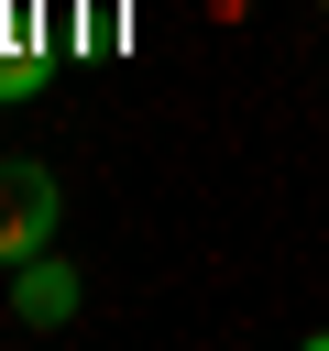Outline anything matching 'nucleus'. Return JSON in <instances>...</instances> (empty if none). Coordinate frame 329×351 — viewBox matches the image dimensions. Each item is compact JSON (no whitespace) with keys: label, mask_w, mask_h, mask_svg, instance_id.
<instances>
[{"label":"nucleus","mask_w":329,"mask_h":351,"mask_svg":"<svg viewBox=\"0 0 329 351\" xmlns=\"http://www.w3.org/2000/svg\"><path fill=\"white\" fill-rule=\"evenodd\" d=\"M0 186H11V197H0V252L22 263V252H44V241H55V208H66V197H55V176H44V165H11Z\"/></svg>","instance_id":"obj_1"},{"label":"nucleus","mask_w":329,"mask_h":351,"mask_svg":"<svg viewBox=\"0 0 329 351\" xmlns=\"http://www.w3.org/2000/svg\"><path fill=\"white\" fill-rule=\"evenodd\" d=\"M11 318H22V329H66V318H77V263L22 252V263H11Z\"/></svg>","instance_id":"obj_2"},{"label":"nucleus","mask_w":329,"mask_h":351,"mask_svg":"<svg viewBox=\"0 0 329 351\" xmlns=\"http://www.w3.org/2000/svg\"><path fill=\"white\" fill-rule=\"evenodd\" d=\"M121 0H77V55H121Z\"/></svg>","instance_id":"obj_3"},{"label":"nucleus","mask_w":329,"mask_h":351,"mask_svg":"<svg viewBox=\"0 0 329 351\" xmlns=\"http://www.w3.org/2000/svg\"><path fill=\"white\" fill-rule=\"evenodd\" d=\"M318 11H329V0H318Z\"/></svg>","instance_id":"obj_4"}]
</instances>
